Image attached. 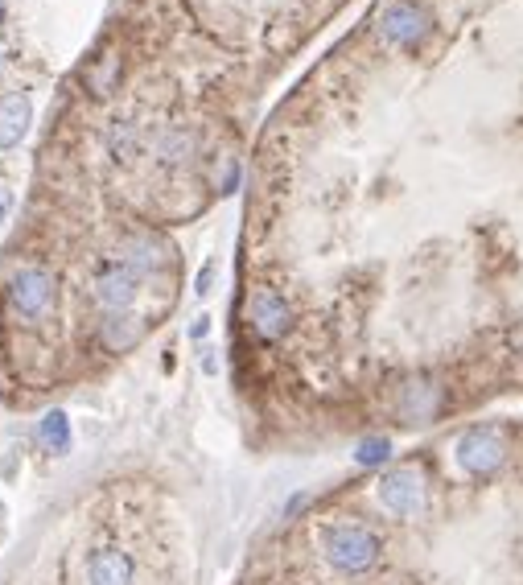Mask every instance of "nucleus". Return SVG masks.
<instances>
[{"label":"nucleus","mask_w":523,"mask_h":585,"mask_svg":"<svg viewBox=\"0 0 523 585\" xmlns=\"http://www.w3.org/2000/svg\"><path fill=\"white\" fill-rule=\"evenodd\" d=\"M248 322H252L256 338L276 342V338H285L293 330V309L276 289H256L252 301H248Z\"/></svg>","instance_id":"obj_7"},{"label":"nucleus","mask_w":523,"mask_h":585,"mask_svg":"<svg viewBox=\"0 0 523 585\" xmlns=\"http://www.w3.org/2000/svg\"><path fill=\"white\" fill-rule=\"evenodd\" d=\"M169 248L161 244V239H153V235H132L128 244H124V252H120V264H128L136 277H145V272H157V268H165V256Z\"/></svg>","instance_id":"obj_12"},{"label":"nucleus","mask_w":523,"mask_h":585,"mask_svg":"<svg viewBox=\"0 0 523 585\" xmlns=\"http://www.w3.org/2000/svg\"><path fill=\"white\" fill-rule=\"evenodd\" d=\"M33 124V99L25 91L0 95V149H17Z\"/></svg>","instance_id":"obj_9"},{"label":"nucleus","mask_w":523,"mask_h":585,"mask_svg":"<svg viewBox=\"0 0 523 585\" xmlns=\"http://www.w3.org/2000/svg\"><path fill=\"white\" fill-rule=\"evenodd\" d=\"M211 277H215V264H206V268L198 272V293H206V289H211Z\"/></svg>","instance_id":"obj_18"},{"label":"nucleus","mask_w":523,"mask_h":585,"mask_svg":"<svg viewBox=\"0 0 523 585\" xmlns=\"http://www.w3.org/2000/svg\"><path fill=\"white\" fill-rule=\"evenodd\" d=\"M388 458H392V441H388V437H363V441L355 445V462L367 466V470L388 466Z\"/></svg>","instance_id":"obj_15"},{"label":"nucleus","mask_w":523,"mask_h":585,"mask_svg":"<svg viewBox=\"0 0 523 585\" xmlns=\"http://www.w3.org/2000/svg\"><path fill=\"white\" fill-rule=\"evenodd\" d=\"M91 585H132V557L124 548H99L87 565Z\"/></svg>","instance_id":"obj_10"},{"label":"nucleus","mask_w":523,"mask_h":585,"mask_svg":"<svg viewBox=\"0 0 523 585\" xmlns=\"http://www.w3.org/2000/svg\"><path fill=\"white\" fill-rule=\"evenodd\" d=\"M383 511H392L400 515V520H408V515H421L425 503H429V487H425V474L416 470V466H396L379 478V487H375Z\"/></svg>","instance_id":"obj_3"},{"label":"nucleus","mask_w":523,"mask_h":585,"mask_svg":"<svg viewBox=\"0 0 523 585\" xmlns=\"http://www.w3.org/2000/svg\"><path fill=\"white\" fill-rule=\"evenodd\" d=\"M375 25H379V38L383 42L408 50V46H416V42L425 38L433 21H429V13L421 5H416V0H388V5L379 9Z\"/></svg>","instance_id":"obj_5"},{"label":"nucleus","mask_w":523,"mask_h":585,"mask_svg":"<svg viewBox=\"0 0 523 585\" xmlns=\"http://www.w3.org/2000/svg\"><path fill=\"white\" fill-rule=\"evenodd\" d=\"M9 211H13V190H9V186H0V223L9 219Z\"/></svg>","instance_id":"obj_17"},{"label":"nucleus","mask_w":523,"mask_h":585,"mask_svg":"<svg viewBox=\"0 0 523 585\" xmlns=\"http://www.w3.org/2000/svg\"><path fill=\"white\" fill-rule=\"evenodd\" d=\"M116 83H120V58H116V54H99V58L87 62V91H91L95 99L112 95Z\"/></svg>","instance_id":"obj_14"},{"label":"nucleus","mask_w":523,"mask_h":585,"mask_svg":"<svg viewBox=\"0 0 523 585\" xmlns=\"http://www.w3.org/2000/svg\"><path fill=\"white\" fill-rule=\"evenodd\" d=\"M186 153H190V136H186V132H178V136H169V141H165L161 161H169V165H173V161H182Z\"/></svg>","instance_id":"obj_16"},{"label":"nucleus","mask_w":523,"mask_h":585,"mask_svg":"<svg viewBox=\"0 0 523 585\" xmlns=\"http://www.w3.org/2000/svg\"><path fill=\"white\" fill-rule=\"evenodd\" d=\"M9 305H13V314L17 318H42L46 309L54 305V277L46 268H17L13 277H9V289H5Z\"/></svg>","instance_id":"obj_4"},{"label":"nucleus","mask_w":523,"mask_h":585,"mask_svg":"<svg viewBox=\"0 0 523 585\" xmlns=\"http://www.w3.org/2000/svg\"><path fill=\"white\" fill-rule=\"evenodd\" d=\"M322 557L330 561V569H338L346 577H359V573L379 565L383 540L367 524H334L322 532Z\"/></svg>","instance_id":"obj_1"},{"label":"nucleus","mask_w":523,"mask_h":585,"mask_svg":"<svg viewBox=\"0 0 523 585\" xmlns=\"http://www.w3.org/2000/svg\"><path fill=\"white\" fill-rule=\"evenodd\" d=\"M441 408H445V388L433 375H412L396 396V412L404 425H429L433 417H441Z\"/></svg>","instance_id":"obj_6"},{"label":"nucleus","mask_w":523,"mask_h":585,"mask_svg":"<svg viewBox=\"0 0 523 585\" xmlns=\"http://www.w3.org/2000/svg\"><path fill=\"white\" fill-rule=\"evenodd\" d=\"M38 441L46 445L50 454H66L71 450V417L62 408H50L46 417L38 421Z\"/></svg>","instance_id":"obj_13"},{"label":"nucleus","mask_w":523,"mask_h":585,"mask_svg":"<svg viewBox=\"0 0 523 585\" xmlns=\"http://www.w3.org/2000/svg\"><path fill=\"white\" fill-rule=\"evenodd\" d=\"M453 458H458V470L470 478H491L503 470L507 462V437L499 425H470L458 445H453Z\"/></svg>","instance_id":"obj_2"},{"label":"nucleus","mask_w":523,"mask_h":585,"mask_svg":"<svg viewBox=\"0 0 523 585\" xmlns=\"http://www.w3.org/2000/svg\"><path fill=\"white\" fill-rule=\"evenodd\" d=\"M136 272L128 264H112V268H103L99 277H95V301L108 309V314H128L132 301H136Z\"/></svg>","instance_id":"obj_8"},{"label":"nucleus","mask_w":523,"mask_h":585,"mask_svg":"<svg viewBox=\"0 0 523 585\" xmlns=\"http://www.w3.org/2000/svg\"><path fill=\"white\" fill-rule=\"evenodd\" d=\"M206 330H211V318H198V322L190 326V338H206Z\"/></svg>","instance_id":"obj_19"},{"label":"nucleus","mask_w":523,"mask_h":585,"mask_svg":"<svg viewBox=\"0 0 523 585\" xmlns=\"http://www.w3.org/2000/svg\"><path fill=\"white\" fill-rule=\"evenodd\" d=\"M141 338H145V322L132 318V314H108V318H103V326H99V342H103V347H108L112 355L132 351Z\"/></svg>","instance_id":"obj_11"}]
</instances>
